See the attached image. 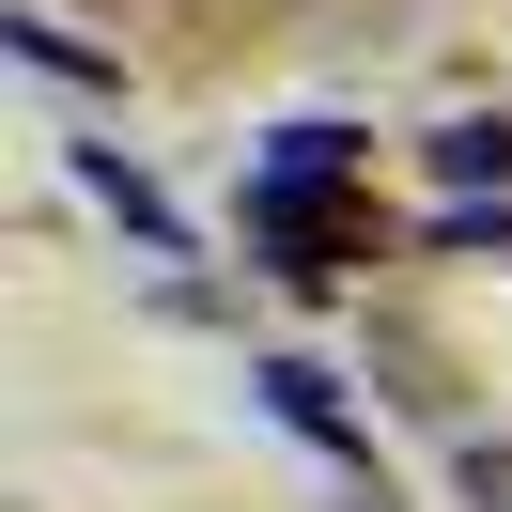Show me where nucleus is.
Returning <instances> with one entry per match:
<instances>
[{
	"label": "nucleus",
	"mask_w": 512,
	"mask_h": 512,
	"mask_svg": "<svg viewBox=\"0 0 512 512\" xmlns=\"http://www.w3.org/2000/svg\"><path fill=\"white\" fill-rule=\"evenodd\" d=\"M249 249L295 295H326V280H357V202L342 187H249Z\"/></svg>",
	"instance_id": "f257e3e1"
},
{
	"label": "nucleus",
	"mask_w": 512,
	"mask_h": 512,
	"mask_svg": "<svg viewBox=\"0 0 512 512\" xmlns=\"http://www.w3.org/2000/svg\"><path fill=\"white\" fill-rule=\"evenodd\" d=\"M249 388H264V404H280V419H295V435H311V450H342V466H373V435H357V419H342V388H326L311 357H264Z\"/></svg>",
	"instance_id": "f03ea898"
},
{
	"label": "nucleus",
	"mask_w": 512,
	"mask_h": 512,
	"mask_svg": "<svg viewBox=\"0 0 512 512\" xmlns=\"http://www.w3.org/2000/svg\"><path fill=\"white\" fill-rule=\"evenodd\" d=\"M78 187H94V202H109V218H125V233H140V249H156V264H187V233H171V202L140 187V171L109 156V140H78Z\"/></svg>",
	"instance_id": "7ed1b4c3"
},
{
	"label": "nucleus",
	"mask_w": 512,
	"mask_h": 512,
	"mask_svg": "<svg viewBox=\"0 0 512 512\" xmlns=\"http://www.w3.org/2000/svg\"><path fill=\"white\" fill-rule=\"evenodd\" d=\"M249 187H357V125H280L249 156Z\"/></svg>",
	"instance_id": "20e7f679"
},
{
	"label": "nucleus",
	"mask_w": 512,
	"mask_h": 512,
	"mask_svg": "<svg viewBox=\"0 0 512 512\" xmlns=\"http://www.w3.org/2000/svg\"><path fill=\"white\" fill-rule=\"evenodd\" d=\"M435 171H450V187H512V125H450Z\"/></svg>",
	"instance_id": "39448f33"
},
{
	"label": "nucleus",
	"mask_w": 512,
	"mask_h": 512,
	"mask_svg": "<svg viewBox=\"0 0 512 512\" xmlns=\"http://www.w3.org/2000/svg\"><path fill=\"white\" fill-rule=\"evenodd\" d=\"M16 63H47V78H109L94 47H78V32H47V16H16Z\"/></svg>",
	"instance_id": "423d86ee"
},
{
	"label": "nucleus",
	"mask_w": 512,
	"mask_h": 512,
	"mask_svg": "<svg viewBox=\"0 0 512 512\" xmlns=\"http://www.w3.org/2000/svg\"><path fill=\"white\" fill-rule=\"evenodd\" d=\"M466 497H481V512H512V450H466Z\"/></svg>",
	"instance_id": "0eeeda50"
}]
</instances>
